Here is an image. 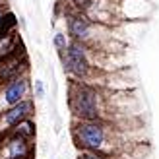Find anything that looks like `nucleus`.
Here are the masks:
<instances>
[{
    "instance_id": "f257e3e1",
    "label": "nucleus",
    "mask_w": 159,
    "mask_h": 159,
    "mask_svg": "<svg viewBox=\"0 0 159 159\" xmlns=\"http://www.w3.org/2000/svg\"><path fill=\"white\" fill-rule=\"evenodd\" d=\"M72 107L76 115L87 118V120H93V118H97V95L87 87H80L72 99Z\"/></svg>"
},
{
    "instance_id": "f03ea898",
    "label": "nucleus",
    "mask_w": 159,
    "mask_h": 159,
    "mask_svg": "<svg viewBox=\"0 0 159 159\" xmlns=\"http://www.w3.org/2000/svg\"><path fill=\"white\" fill-rule=\"evenodd\" d=\"M78 140L80 144L87 149H99L105 142V132H103V126L99 124H82L78 128Z\"/></svg>"
},
{
    "instance_id": "7ed1b4c3",
    "label": "nucleus",
    "mask_w": 159,
    "mask_h": 159,
    "mask_svg": "<svg viewBox=\"0 0 159 159\" xmlns=\"http://www.w3.org/2000/svg\"><path fill=\"white\" fill-rule=\"evenodd\" d=\"M66 66L68 70H72L76 76H84L87 72V60H85V52L78 43L68 47L66 52Z\"/></svg>"
},
{
    "instance_id": "20e7f679",
    "label": "nucleus",
    "mask_w": 159,
    "mask_h": 159,
    "mask_svg": "<svg viewBox=\"0 0 159 159\" xmlns=\"http://www.w3.org/2000/svg\"><path fill=\"white\" fill-rule=\"evenodd\" d=\"M31 109H33V105H31L29 101H18V103H16V105L4 115V122H6L8 126L18 124L20 120H23V118L31 113Z\"/></svg>"
},
{
    "instance_id": "39448f33",
    "label": "nucleus",
    "mask_w": 159,
    "mask_h": 159,
    "mask_svg": "<svg viewBox=\"0 0 159 159\" xmlns=\"http://www.w3.org/2000/svg\"><path fill=\"white\" fill-rule=\"evenodd\" d=\"M25 89H27V82H25V80H23V78H14L10 82V85L6 87V91H4L6 103H8V105H16L18 101H21Z\"/></svg>"
},
{
    "instance_id": "423d86ee",
    "label": "nucleus",
    "mask_w": 159,
    "mask_h": 159,
    "mask_svg": "<svg viewBox=\"0 0 159 159\" xmlns=\"http://www.w3.org/2000/svg\"><path fill=\"white\" fill-rule=\"evenodd\" d=\"M21 68L23 64L20 62V58H16L12 57V52L8 54V57L2 58V64H0V80H14V78H18V74L21 72Z\"/></svg>"
},
{
    "instance_id": "0eeeda50",
    "label": "nucleus",
    "mask_w": 159,
    "mask_h": 159,
    "mask_svg": "<svg viewBox=\"0 0 159 159\" xmlns=\"http://www.w3.org/2000/svg\"><path fill=\"white\" fill-rule=\"evenodd\" d=\"M27 155V144L21 136H16L8 142V157L10 159H23Z\"/></svg>"
},
{
    "instance_id": "6e6552de",
    "label": "nucleus",
    "mask_w": 159,
    "mask_h": 159,
    "mask_svg": "<svg viewBox=\"0 0 159 159\" xmlns=\"http://www.w3.org/2000/svg\"><path fill=\"white\" fill-rule=\"evenodd\" d=\"M68 29L74 37H84L87 33V29H89V21L85 18H82V16H74V18H70Z\"/></svg>"
},
{
    "instance_id": "1a4fd4ad",
    "label": "nucleus",
    "mask_w": 159,
    "mask_h": 159,
    "mask_svg": "<svg viewBox=\"0 0 159 159\" xmlns=\"http://www.w3.org/2000/svg\"><path fill=\"white\" fill-rule=\"evenodd\" d=\"M16 126V136H21V138H31L33 136V124L29 120H20Z\"/></svg>"
},
{
    "instance_id": "9d476101",
    "label": "nucleus",
    "mask_w": 159,
    "mask_h": 159,
    "mask_svg": "<svg viewBox=\"0 0 159 159\" xmlns=\"http://www.w3.org/2000/svg\"><path fill=\"white\" fill-rule=\"evenodd\" d=\"M12 45H14V37L12 35H2L0 37V60H2L4 57H8L14 49H12Z\"/></svg>"
},
{
    "instance_id": "9b49d317",
    "label": "nucleus",
    "mask_w": 159,
    "mask_h": 159,
    "mask_svg": "<svg viewBox=\"0 0 159 159\" xmlns=\"http://www.w3.org/2000/svg\"><path fill=\"white\" fill-rule=\"evenodd\" d=\"M72 2L80 8V10H85V8H89V4H91V0H72Z\"/></svg>"
},
{
    "instance_id": "f8f14e48",
    "label": "nucleus",
    "mask_w": 159,
    "mask_h": 159,
    "mask_svg": "<svg viewBox=\"0 0 159 159\" xmlns=\"http://www.w3.org/2000/svg\"><path fill=\"white\" fill-rule=\"evenodd\" d=\"M82 159H103V157H99V155H93V153H85V155H82Z\"/></svg>"
},
{
    "instance_id": "ddd939ff",
    "label": "nucleus",
    "mask_w": 159,
    "mask_h": 159,
    "mask_svg": "<svg viewBox=\"0 0 159 159\" xmlns=\"http://www.w3.org/2000/svg\"><path fill=\"white\" fill-rule=\"evenodd\" d=\"M57 45H58V47H62V45H64V39H62V37H60V35H58V37H57Z\"/></svg>"
},
{
    "instance_id": "4468645a",
    "label": "nucleus",
    "mask_w": 159,
    "mask_h": 159,
    "mask_svg": "<svg viewBox=\"0 0 159 159\" xmlns=\"http://www.w3.org/2000/svg\"><path fill=\"white\" fill-rule=\"evenodd\" d=\"M37 93L43 95V85H41V84H37Z\"/></svg>"
}]
</instances>
